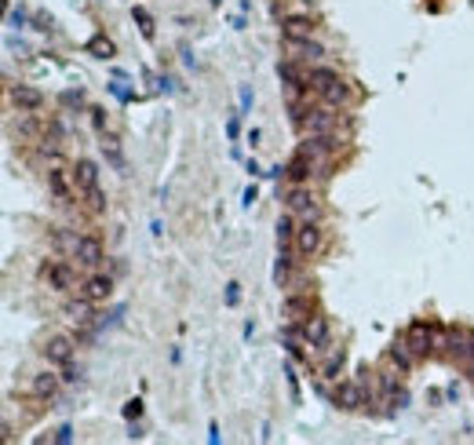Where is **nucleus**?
<instances>
[{
	"label": "nucleus",
	"instance_id": "1",
	"mask_svg": "<svg viewBox=\"0 0 474 445\" xmlns=\"http://www.w3.org/2000/svg\"><path fill=\"white\" fill-rule=\"evenodd\" d=\"M310 92L322 99V103H332V106H347L350 103L347 81H343L336 70H328V66H314L310 70Z\"/></svg>",
	"mask_w": 474,
	"mask_h": 445
},
{
	"label": "nucleus",
	"instance_id": "2",
	"mask_svg": "<svg viewBox=\"0 0 474 445\" xmlns=\"http://www.w3.org/2000/svg\"><path fill=\"white\" fill-rule=\"evenodd\" d=\"M73 183L77 190L92 201V208H102L106 201H102V190H99V168L92 161H77V168H73Z\"/></svg>",
	"mask_w": 474,
	"mask_h": 445
},
{
	"label": "nucleus",
	"instance_id": "3",
	"mask_svg": "<svg viewBox=\"0 0 474 445\" xmlns=\"http://www.w3.org/2000/svg\"><path fill=\"white\" fill-rule=\"evenodd\" d=\"M332 402H336L343 413H362L365 405H373V398H368L362 379H347V384H339L336 394H332Z\"/></svg>",
	"mask_w": 474,
	"mask_h": 445
},
{
	"label": "nucleus",
	"instance_id": "4",
	"mask_svg": "<svg viewBox=\"0 0 474 445\" xmlns=\"http://www.w3.org/2000/svg\"><path fill=\"white\" fill-rule=\"evenodd\" d=\"M44 277L51 288L59 292H81V285H77V263L73 259H55L44 266Z\"/></svg>",
	"mask_w": 474,
	"mask_h": 445
},
{
	"label": "nucleus",
	"instance_id": "5",
	"mask_svg": "<svg viewBox=\"0 0 474 445\" xmlns=\"http://www.w3.org/2000/svg\"><path fill=\"white\" fill-rule=\"evenodd\" d=\"M285 208L292 212V215H299V219H317V197L306 190L303 183H292V190L285 194Z\"/></svg>",
	"mask_w": 474,
	"mask_h": 445
},
{
	"label": "nucleus",
	"instance_id": "6",
	"mask_svg": "<svg viewBox=\"0 0 474 445\" xmlns=\"http://www.w3.org/2000/svg\"><path fill=\"white\" fill-rule=\"evenodd\" d=\"M434 333H438V325H431V322H413L405 328V339H408V347H413L416 358L434 354Z\"/></svg>",
	"mask_w": 474,
	"mask_h": 445
},
{
	"label": "nucleus",
	"instance_id": "7",
	"mask_svg": "<svg viewBox=\"0 0 474 445\" xmlns=\"http://www.w3.org/2000/svg\"><path fill=\"white\" fill-rule=\"evenodd\" d=\"M317 248H322V230H317V219H303V223L296 226V256H299V259H310Z\"/></svg>",
	"mask_w": 474,
	"mask_h": 445
},
{
	"label": "nucleus",
	"instance_id": "8",
	"mask_svg": "<svg viewBox=\"0 0 474 445\" xmlns=\"http://www.w3.org/2000/svg\"><path fill=\"white\" fill-rule=\"evenodd\" d=\"M303 339L310 343L314 350H328V339H332V328H328V317H322V314H310V322H306L303 328Z\"/></svg>",
	"mask_w": 474,
	"mask_h": 445
},
{
	"label": "nucleus",
	"instance_id": "9",
	"mask_svg": "<svg viewBox=\"0 0 474 445\" xmlns=\"http://www.w3.org/2000/svg\"><path fill=\"white\" fill-rule=\"evenodd\" d=\"M281 37L285 41H314V19L310 15H285L281 19Z\"/></svg>",
	"mask_w": 474,
	"mask_h": 445
},
{
	"label": "nucleus",
	"instance_id": "10",
	"mask_svg": "<svg viewBox=\"0 0 474 445\" xmlns=\"http://www.w3.org/2000/svg\"><path fill=\"white\" fill-rule=\"evenodd\" d=\"M48 190L55 194V201H62V205H70V201L81 194L77 183H70V175L62 172V168H48Z\"/></svg>",
	"mask_w": 474,
	"mask_h": 445
},
{
	"label": "nucleus",
	"instance_id": "11",
	"mask_svg": "<svg viewBox=\"0 0 474 445\" xmlns=\"http://www.w3.org/2000/svg\"><path fill=\"white\" fill-rule=\"evenodd\" d=\"M288 44V59H296V62H303V66H322V59H325V52H322V44H314V41H285Z\"/></svg>",
	"mask_w": 474,
	"mask_h": 445
},
{
	"label": "nucleus",
	"instance_id": "12",
	"mask_svg": "<svg viewBox=\"0 0 474 445\" xmlns=\"http://www.w3.org/2000/svg\"><path fill=\"white\" fill-rule=\"evenodd\" d=\"M11 103L19 106V113H37L44 106V95L37 92V88H30V84H15L11 88Z\"/></svg>",
	"mask_w": 474,
	"mask_h": 445
},
{
	"label": "nucleus",
	"instance_id": "13",
	"mask_svg": "<svg viewBox=\"0 0 474 445\" xmlns=\"http://www.w3.org/2000/svg\"><path fill=\"white\" fill-rule=\"evenodd\" d=\"M44 358L51 365H70L73 362V339L70 336H51L44 343Z\"/></svg>",
	"mask_w": 474,
	"mask_h": 445
},
{
	"label": "nucleus",
	"instance_id": "14",
	"mask_svg": "<svg viewBox=\"0 0 474 445\" xmlns=\"http://www.w3.org/2000/svg\"><path fill=\"white\" fill-rule=\"evenodd\" d=\"M110 292H113V277L92 274V277H88V281L81 285V292H77V296H84V299H92V303H102V299H110Z\"/></svg>",
	"mask_w": 474,
	"mask_h": 445
},
{
	"label": "nucleus",
	"instance_id": "15",
	"mask_svg": "<svg viewBox=\"0 0 474 445\" xmlns=\"http://www.w3.org/2000/svg\"><path fill=\"white\" fill-rule=\"evenodd\" d=\"M310 314H314V307H310V299H306V296H288V299H285V317H288V325L303 328L306 322H310Z\"/></svg>",
	"mask_w": 474,
	"mask_h": 445
},
{
	"label": "nucleus",
	"instance_id": "16",
	"mask_svg": "<svg viewBox=\"0 0 474 445\" xmlns=\"http://www.w3.org/2000/svg\"><path fill=\"white\" fill-rule=\"evenodd\" d=\"M73 263H81V266H95V263H102V245H99V237H81V248H77Z\"/></svg>",
	"mask_w": 474,
	"mask_h": 445
},
{
	"label": "nucleus",
	"instance_id": "17",
	"mask_svg": "<svg viewBox=\"0 0 474 445\" xmlns=\"http://www.w3.org/2000/svg\"><path fill=\"white\" fill-rule=\"evenodd\" d=\"M285 175H288L292 183H306V179H310V175H314V164L306 161V154H303V150H296V157H292V161L285 164Z\"/></svg>",
	"mask_w": 474,
	"mask_h": 445
},
{
	"label": "nucleus",
	"instance_id": "18",
	"mask_svg": "<svg viewBox=\"0 0 474 445\" xmlns=\"http://www.w3.org/2000/svg\"><path fill=\"white\" fill-rule=\"evenodd\" d=\"M277 248H296V215L292 212L277 219Z\"/></svg>",
	"mask_w": 474,
	"mask_h": 445
},
{
	"label": "nucleus",
	"instance_id": "19",
	"mask_svg": "<svg viewBox=\"0 0 474 445\" xmlns=\"http://www.w3.org/2000/svg\"><path fill=\"white\" fill-rule=\"evenodd\" d=\"M391 358L398 362V368H402V373H408V368H413V365L419 362L416 354H413V347H408V339H405V336L391 343Z\"/></svg>",
	"mask_w": 474,
	"mask_h": 445
},
{
	"label": "nucleus",
	"instance_id": "20",
	"mask_svg": "<svg viewBox=\"0 0 474 445\" xmlns=\"http://www.w3.org/2000/svg\"><path fill=\"white\" fill-rule=\"evenodd\" d=\"M30 390L37 394V398H55V390H59V376L55 373H37L33 376V384Z\"/></svg>",
	"mask_w": 474,
	"mask_h": 445
},
{
	"label": "nucleus",
	"instance_id": "21",
	"mask_svg": "<svg viewBox=\"0 0 474 445\" xmlns=\"http://www.w3.org/2000/svg\"><path fill=\"white\" fill-rule=\"evenodd\" d=\"M292 274V248H277V263H274V281L285 285Z\"/></svg>",
	"mask_w": 474,
	"mask_h": 445
},
{
	"label": "nucleus",
	"instance_id": "22",
	"mask_svg": "<svg viewBox=\"0 0 474 445\" xmlns=\"http://www.w3.org/2000/svg\"><path fill=\"white\" fill-rule=\"evenodd\" d=\"M339 368H343V350H328V358L322 362V376L325 379H339Z\"/></svg>",
	"mask_w": 474,
	"mask_h": 445
},
{
	"label": "nucleus",
	"instance_id": "23",
	"mask_svg": "<svg viewBox=\"0 0 474 445\" xmlns=\"http://www.w3.org/2000/svg\"><path fill=\"white\" fill-rule=\"evenodd\" d=\"M88 52H92L95 59H110L113 55V44L106 41V37H92V41H88Z\"/></svg>",
	"mask_w": 474,
	"mask_h": 445
},
{
	"label": "nucleus",
	"instance_id": "24",
	"mask_svg": "<svg viewBox=\"0 0 474 445\" xmlns=\"http://www.w3.org/2000/svg\"><path fill=\"white\" fill-rule=\"evenodd\" d=\"M102 154H106V157H110L113 164H117V168L124 164V161H121V150H117V139H110V135L102 139Z\"/></svg>",
	"mask_w": 474,
	"mask_h": 445
},
{
	"label": "nucleus",
	"instance_id": "25",
	"mask_svg": "<svg viewBox=\"0 0 474 445\" xmlns=\"http://www.w3.org/2000/svg\"><path fill=\"white\" fill-rule=\"evenodd\" d=\"M135 22H139V30H143V37H153V19L143 8H135Z\"/></svg>",
	"mask_w": 474,
	"mask_h": 445
},
{
	"label": "nucleus",
	"instance_id": "26",
	"mask_svg": "<svg viewBox=\"0 0 474 445\" xmlns=\"http://www.w3.org/2000/svg\"><path fill=\"white\" fill-rule=\"evenodd\" d=\"M237 299H241V285L230 281V285H226V303H230V307H237Z\"/></svg>",
	"mask_w": 474,
	"mask_h": 445
},
{
	"label": "nucleus",
	"instance_id": "27",
	"mask_svg": "<svg viewBox=\"0 0 474 445\" xmlns=\"http://www.w3.org/2000/svg\"><path fill=\"white\" fill-rule=\"evenodd\" d=\"M139 413H143V402H139V398H132V402L124 405V416H128V419H135Z\"/></svg>",
	"mask_w": 474,
	"mask_h": 445
},
{
	"label": "nucleus",
	"instance_id": "28",
	"mask_svg": "<svg viewBox=\"0 0 474 445\" xmlns=\"http://www.w3.org/2000/svg\"><path fill=\"white\" fill-rule=\"evenodd\" d=\"M73 438V427H59L55 431V442H70Z\"/></svg>",
	"mask_w": 474,
	"mask_h": 445
}]
</instances>
